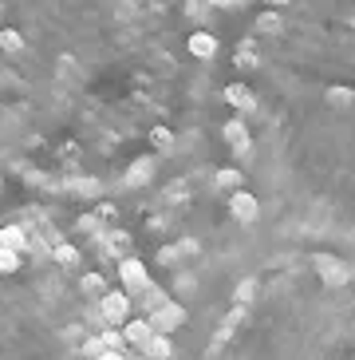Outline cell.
<instances>
[{
	"label": "cell",
	"instance_id": "obj_7",
	"mask_svg": "<svg viewBox=\"0 0 355 360\" xmlns=\"http://www.w3.org/2000/svg\"><path fill=\"white\" fill-rule=\"evenodd\" d=\"M150 179H154V159H150V155H147V159H135V162H130V170H126V186H130V191H135V186H147V182Z\"/></svg>",
	"mask_w": 355,
	"mask_h": 360
},
{
	"label": "cell",
	"instance_id": "obj_10",
	"mask_svg": "<svg viewBox=\"0 0 355 360\" xmlns=\"http://www.w3.org/2000/svg\"><path fill=\"white\" fill-rule=\"evenodd\" d=\"M170 356H174L170 337H166V333H154V337H150V345H147V360H170Z\"/></svg>",
	"mask_w": 355,
	"mask_h": 360
},
{
	"label": "cell",
	"instance_id": "obj_8",
	"mask_svg": "<svg viewBox=\"0 0 355 360\" xmlns=\"http://www.w3.org/2000/svg\"><path fill=\"white\" fill-rule=\"evenodd\" d=\"M189 52L198 56V60H213V56H217V40L209 32H194L189 36Z\"/></svg>",
	"mask_w": 355,
	"mask_h": 360
},
{
	"label": "cell",
	"instance_id": "obj_4",
	"mask_svg": "<svg viewBox=\"0 0 355 360\" xmlns=\"http://www.w3.org/2000/svg\"><path fill=\"white\" fill-rule=\"evenodd\" d=\"M316 274L324 277V285H347V265L335 262V257H328V254L316 257Z\"/></svg>",
	"mask_w": 355,
	"mask_h": 360
},
{
	"label": "cell",
	"instance_id": "obj_27",
	"mask_svg": "<svg viewBox=\"0 0 355 360\" xmlns=\"http://www.w3.org/2000/svg\"><path fill=\"white\" fill-rule=\"evenodd\" d=\"M99 360H123V352H103Z\"/></svg>",
	"mask_w": 355,
	"mask_h": 360
},
{
	"label": "cell",
	"instance_id": "obj_20",
	"mask_svg": "<svg viewBox=\"0 0 355 360\" xmlns=\"http://www.w3.org/2000/svg\"><path fill=\"white\" fill-rule=\"evenodd\" d=\"M150 143H154V147H158V150H166V147H170V143H174V135H170V131H166V127H154V131H150Z\"/></svg>",
	"mask_w": 355,
	"mask_h": 360
},
{
	"label": "cell",
	"instance_id": "obj_21",
	"mask_svg": "<svg viewBox=\"0 0 355 360\" xmlns=\"http://www.w3.org/2000/svg\"><path fill=\"white\" fill-rule=\"evenodd\" d=\"M83 293L103 297V277H99V274H87V277H83Z\"/></svg>",
	"mask_w": 355,
	"mask_h": 360
},
{
	"label": "cell",
	"instance_id": "obj_26",
	"mask_svg": "<svg viewBox=\"0 0 355 360\" xmlns=\"http://www.w3.org/2000/svg\"><path fill=\"white\" fill-rule=\"evenodd\" d=\"M206 4H213V8H229L233 0H206Z\"/></svg>",
	"mask_w": 355,
	"mask_h": 360
},
{
	"label": "cell",
	"instance_id": "obj_29",
	"mask_svg": "<svg viewBox=\"0 0 355 360\" xmlns=\"http://www.w3.org/2000/svg\"><path fill=\"white\" fill-rule=\"evenodd\" d=\"M142 360H147V356H142Z\"/></svg>",
	"mask_w": 355,
	"mask_h": 360
},
{
	"label": "cell",
	"instance_id": "obj_17",
	"mask_svg": "<svg viewBox=\"0 0 355 360\" xmlns=\"http://www.w3.org/2000/svg\"><path fill=\"white\" fill-rule=\"evenodd\" d=\"M20 269V254L16 250H0V274H16Z\"/></svg>",
	"mask_w": 355,
	"mask_h": 360
},
{
	"label": "cell",
	"instance_id": "obj_3",
	"mask_svg": "<svg viewBox=\"0 0 355 360\" xmlns=\"http://www.w3.org/2000/svg\"><path fill=\"white\" fill-rule=\"evenodd\" d=\"M103 317L111 325L130 321V293H103Z\"/></svg>",
	"mask_w": 355,
	"mask_h": 360
},
{
	"label": "cell",
	"instance_id": "obj_2",
	"mask_svg": "<svg viewBox=\"0 0 355 360\" xmlns=\"http://www.w3.org/2000/svg\"><path fill=\"white\" fill-rule=\"evenodd\" d=\"M119 277H123L126 293H142V289L150 285V281H147V265L138 262V257H123V265H119Z\"/></svg>",
	"mask_w": 355,
	"mask_h": 360
},
{
	"label": "cell",
	"instance_id": "obj_25",
	"mask_svg": "<svg viewBox=\"0 0 355 360\" xmlns=\"http://www.w3.org/2000/svg\"><path fill=\"white\" fill-rule=\"evenodd\" d=\"M257 28H261V32H281V20H276V16H261Z\"/></svg>",
	"mask_w": 355,
	"mask_h": 360
},
{
	"label": "cell",
	"instance_id": "obj_28",
	"mask_svg": "<svg viewBox=\"0 0 355 360\" xmlns=\"http://www.w3.org/2000/svg\"><path fill=\"white\" fill-rule=\"evenodd\" d=\"M269 4H288V0H269Z\"/></svg>",
	"mask_w": 355,
	"mask_h": 360
},
{
	"label": "cell",
	"instance_id": "obj_6",
	"mask_svg": "<svg viewBox=\"0 0 355 360\" xmlns=\"http://www.w3.org/2000/svg\"><path fill=\"white\" fill-rule=\"evenodd\" d=\"M123 337H126V345H138V349H147L150 337H154V325H150V317H135V321H126Z\"/></svg>",
	"mask_w": 355,
	"mask_h": 360
},
{
	"label": "cell",
	"instance_id": "obj_5",
	"mask_svg": "<svg viewBox=\"0 0 355 360\" xmlns=\"http://www.w3.org/2000/svg\"><path fill=\"white\" fill-rule=\"evenodd\" d=\"M229 210L237 222H257V214H261V206H257V198H253L249 191H237L229 198Z\"/></svg>",
	"mask_w": 355,
	"mask_h": 360
},
{
	"label": "cell",
	"instance_id": "obj_23",
	"mask_svg": "<svg viewBox=\"0 0 355 360\" xmlns=\"http://www.w3.org/2000/svg\"><path fill=\"white\" fill-rule=\"evenodd\" d=\"M253 293H257V281H241L237 285V305H249Z\"/></svg>",
	"mask_w": 355,
	"mask_h": 360
},
{
	"label": "cell",
	"instance_id": "obj_19",
	"mask_svg": "<svg viewBox=\"0 0 355 360\" xmlns=\"http://www.w3.org/2000/svg\"><path fill=\"white\" fill-rule=\"evenodd\" d=\"M351 91H347V87H332V91H328V103H332V107H347V103H351Z\"/></svg>",
	"mask_w": 355,
	"mask_h": 360
},
{
	"label": "cell",
	"instance_id": "obj_16",
	"mask_svg": "<svg viewBox=\"0 0 355 360\" xmlns=\"http://www.w3.org/2000/svg\"><path fill=\"white\" fill-rule=\"evenodd\" d=\"M237 68H257V44H241L237 48Z\"/></svg>",
	"mask_w": 355,
	"mask_h": 360
},
{
	"label": "cell",
	"instance_id": "obj_11",
	"mask_svg": "<svg viewBox=\"0 0 355 360\" xmlns=\"http://www.w3.org/2000/svg\"><path fill=\"white\" fill-rule=\"evenodd\" d=\"M225 143L233 150H249V131H245V123H225Z\"/></svg>",
	"mask_w": 355,
	"mask_h": 360
},
{
	"label": "cell",
	"instance_id": "obj_12",
	"mask_svg": "<svg viewBox=\"0 0 355 360\" xmlns=\"http://www.w3.org/2000/svg\"><path fill=\"white\" fill-rule=\"evenodd\" d=\"M225 99H229L237 111H249V107H253V91H249V87H241V84H233L229 91H225Z\"/></svg>",
	"mask_w": 355,
	"mask_h": 360
},
{
	"label": "cell",
	"instance_id": "obj_9",
	"mask_svg": "<svg viewBox=\"0 0 355 360\" xmlns=\"http://www.w3.org/2000/svg\"><path fill=\"white\" fill-rule=\"evenodd\" d=\"M24 245H28L24 226H4V230H0V250H16V254H20Z\"/></svg>",
	"mask_w": 355,
	"mask_h": 360
},
{
	"label": "cell",
	"instance_id": "obj_22",
	"mask_svg": "<svg viewBox=\"0 0 355 360\" xmlns=\"http://www.w3.org/2000/svg\"><path fill=\"white\" fill-rule=\"evenodd\" d=\"M55 262H60V265H75V262H79V254H75L72 245H55Z\"/></svg>",
	"mask_w": 355,
	"mask_h": 360
},
{
	"label": "cell",
	"instance_id": "obj_14",
	"mask_svg": "<svg viewBox=\"0 0 355 360\" xmlns=\"http://www.w3.org/2000/svg\"><path fill=\"white\" fill-rule=\"evenodd\" d=\"M221 186V191H229V194H237L241 186H245V179H241V170H217V179H213Z\"/></svg>",
	"mask_w": 355,
	"mask_h": 360
},
{
	"label": "cell",
	"instance_id": "obj_18",
	"mask_svg": "<svg viewBox=\"0 0 355 360\" xmlns=\"http://www.w3.org/2000/svg\"><path fill=\"white\" fill-rule=\"evenodd\" d=\"M158 305H166V297H162V293H158V289H142V309H147V317H150V313H154V309Z\"/></svg>",
	"mask_w": 355,
	"mask_h": 360
},
{
	"label": "cell",
	"instance_id": "obj_1",
	"mask_svg": "<svg viewBox=\"0 0 355 360\" xmlns=\"http://www.w3.org/2000/svg\"><path fill=\"white\" fill-rule=\"evenodd\" d=\"M150 325H154V333H174V328H182L186 325V309L182 305H174V301H166V305H158L154 313H150Z\"/></svg>",
	"mask_w": 355,
	"mask_h": 360
},
{
	"label": "cell",
	"instance_id": "obj_13",
	"mask_svg": "<svg viewBox=\"0 0 355 360\" xmlns=\"http://www.w3.org/2000/svg\"><path fill=\"white\" fill-rule=\"evenodd\" d=\"M24 48V36L16 32V28H0V52H8V56H16Z\"/></svg>",
	"mask_w": 355,
	"mask_h": 360
},
{
	"label": "cell",
	"instance_id": "obj_15",
	"mask_svg": "<svg viewBox=\"0 0 355 360\" xmlns=\"http://www.w3.org/2000/svg\"><path fill=\"white\" fill-rule=\"evenodd\" d=\"M99 340H103V349H107V352H123V345H126V337L119 333V328H107Z\"/></svg>",
	"mask_w": 355,
	"mask_h": 360
},
{
	"label": "cell",
	"instance_id": "obj_24",
	"mask_svg": "<svg viewBox=\"0 0 355 360\" xmlns=\"http://www.w3.org/2000/svg\"><path fill=\"white\" fill-rule=\"evenodd\" d=\"M103 340H99V337H91V340H87V345H83V356H91V360H99V356H103Z\"/></svg>",
	"mask_w": 355,
	"mask_h": 360
}]
</instances>
